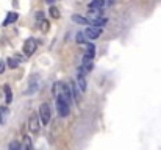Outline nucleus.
<instances>
[{
    "instance_id": "nucleus-4",
    "label": "nucleus",
    "mask_w": 161,
    "mask_h": 150,
    "mask_svg": "<svg viewBox=\"0 0 161 150\" xmlns=\"http://www.w3.org/2000/svg\"><path fill=\"white\" fill-rule=\"evenodd\" d=\"M36 47H38V42H36L33 38H28V39L25 41V44H24V52H25V55H27V56H31V55L36 52Z\"/></svg>"
},
{
    "instance_id": "nucleus-13",
    "label": "nucleus",
    "mask_w": 161,
    "mask_h": 150,
    "mask_svg": "<svg viewBox=\"0 0 161 150\" xmlns=\"http://www.w3.org/2000/svg\"><path fill=\"white\" fill-rule=\"evenodd\" d=\"M17 13H14V11H11V13H8V16H6V19L3 20V25H9V24H13V22H16L17 20Z\"/></svg>"
},
{
    "instance_id": "nucleus-21",
    "label": "nucleus",
    "mask_w": 161,
    "mask_h": 150,
    "mask_svg": "<svg viewBox=\"0 0 161 150\" xmlns=\"http://www.w3.org/2000/svg\"><path fill=\"white\" fill-rule=\"evenodd\" d=\"M41 28H42V31H47V30H49V22H47V20H44Z\"/></svg>"
},
{
    "instance_id": "nucleus-19",
    "label": "nucleus",
    "mask_w": 161,
    "mask_h": 150,
    "mask_svg": "<svg viewBox=\"0 0 161 150\" xmlns=\"http://www.w3.org/2000/svg\"><path fill=\"white\" fill-rule=\"evenodd\" d=\"M50 14H52V17H59V11H58L56 6H52V8H50Z\"/></svg>"
},
{
    "instance_id": "nucleus-15",
    "label": "nucleus",
    "mask_w": 161,
    "mask_h": 150,
    "mask_svg": "<svg viewBox=\"0 0 161 150\" xmlns=\"http://www.w3.org/2000/svg\"><path fill=\"white\" fill-rule=\"evenodd\" d=\"M72 20L77 22V24H81V25H89V20L86 17H83V16H78V14H74L72 16Z\"/></svg>"
},
{
    "instance_id": "nucleus-1",
    "label": "nucleus",
    "mask_w": 161,
    "mask_h": 150,
    "mask_svg": "<svg viewBox=\"0 0 161 150\" xmlns=\"http://www.w3.org/2000/svg\"><path fill=\"white\" fill-rule=\"evenodd\" d=\"M53 96L55 99H61L64 103H70L72 96H70V91H69V86L64 83V81H56L53 85Z\"/></svg>"
},
{
    "instance_id": "nucleus-22",
    "label": "nucleus",
    "mask_w": 161,
    "mask_h": 150,
    "mask_svg": "<svg viewBox=\"0 0 161 150\" xmlns=\"http://www.w3.org/2000/svg\"><path fill=\"white\" fill-rule=\"evenodd\" d=\"M5 66H6V64H5V61H0V74H3V72H5Z\"/></svg>"
},
{
    "instance_id": "nucleus-10",
    "label": "nucleus",
    "mask_w": 161,
    "mask_h": 150,
    "mask_svg": "<svg viewBox=\"0 0 161 150\" xmlns=\"http://www.w3.org/2000/svg\"><path fill=\"white\" fill-rule=\"evenodd\" d=\"M67 86H69V91H70V96H72V99L78 103L80 96H78V91H77V85H75V81H69V83H67Z\"/></svg>"
},
{
    "instance_id": "nucleus-17",
    "label": "nucleus",
    "mask_w": 161,
    "mask_h": 150,
    "mask_svg": "<svg viewBox=\"0 0 161 150\" xmlns=\"http://www.w3.org/2000/svg\"><path fill=\"white\" fill-rule=\"evenodd\" d=\"M88 6H89V9H100V8H103V6H105V2L96 0V2H91Z\"/></svg>"
},
{
    "instance_id": "nucleus-14",
    "label": "nucleus",
    "mask_w": 161,
    "mask_h": 150,
    "mask_svg": "<svg viewBox=\"0 0 161 150\" xmlns=\"http://www.w3.org/2000/svg\"><path fill=\"white\" fill-rule=\"evenodd\" d=\"M3 91H5V102L9 105V103L13 102V91H11V88H9L8 85L3 86Z\"/></svg>"
},
{
    "instance_id": "nucleus-16",
    "label": "nucleus",
    "mask_w": 161,
    "mask_h": 150,
    "mask_svg": "<svg viewBox=\"0 0 161 150\" xmlns=\"http://www.w3.org/2000/svg\"><path fill=\"white\" fill-rule=\"evenodd\" d=\"M24 150H33V142H31V138L28 135L24 136Z\"/></svg>"
},
{
    "instance_id": "nucleus-12",
    "label": "nucleus",
    "mask_w": 161,
    "mask_h": 150,
    "mask_svg": "<svg viewBox=\"0 0 161 150\" xmlns=\"http://www.w3.org/2000/svg\"><path fill=\"white\" fill-rule=\"evenodd\" d=\"M8 114H9V109L8 106H0V125H3L8 119Z\"/></svg>"
},
{
    "instance_id": "nucleus-5",
    "label": "nucleus",
    "mask_w": 161,
    "mask_h": 150,
    "mask_svg": "<svg viewBox=\"0 0 161 150\" xmlns=\"http://www.w3.org/2000/svg\"><path fill=\"white\" fill-rule=\"evenodd\" d=\"M28 128H30V131L31 133H39V117H38V114H31L30 117H28Z\"/></svg>"
},
{
    "instance_id": "nucleus-20",
    "label": "nucleus",
    "mask_w": 161,
    "mask_h": 150,
    "mask_svg": "<svg viewBox=\"0 0 161 150\" xmlns=\"http://www.w3.org/2000/svg\"><path fill=\"white\" fill-rule=\"evenodd\" d=\"M85 39H86V38H85V35H83V33H77V42H78V44L85 42Z\"/></svg>"
},
{
    "instance_id": "nucleus-2",
    "label": "nucleus",
    "mask_w": 161,
    "mask_h": 150,
    "mask_svg": "<svg viewBox=\"0 0 161 150\" xmlns=\"http://www.w3.org/2000/svg\"><path fill=\"white\" fill-rule=\"evenodd\" d=\"M38 117H39V122H42L44 125H47V124L50 122L52 113H50V106H49L47 103H42V105L39 106V114H38Z\"/></svg>"
},
{
    "instance_id": "nucleus-7",
    "label": "nucleus",
    "mask_w": 161,
    "mask_h": 150,
    "mask_svg": "<svg viewBox=\"0 0 161 150\" xmlns=\"http://www.w3.org/2000/svg\"><path fill=\"white\" fill-rule=\"evenodd\" d=\"M77 83H78V89L80 91H86V72L85 70H81L80 67H78V77H77Z\"/></svg>"
},
{
    "instance_id": "nucleus-11",
    "label": "nucleus",
    "mask_w": 161,
    "mask_h": 150,
    "mask_svg": "<svg viewBox=\"0 0 161 150\" xmlns=\"http://www.w3.org/2000/svg\"><path fill=\"white\" fill-rule=\"evenodd\" d=\"M22 59H24V58H20V56L8 58V61H6L5 64H8V67H11V69H16V67L19 66V63H22Z\"/></svg>"
},
{
    "instance_id": "nucleus-8",
    "label": "nucleus",
    "mask_w": 161,
    "mask_h": 150,
    "mask_svg": "<svg viewBox=\"0 0 161 150\" xmlns=\"http://www.w3.org/2000/svg\"><path fill=\"white\" fill-rule=\"evenodd\" d=\"M105 24H108L107 17H94L92 20H89V25L91 27H96V28H102Z\"/></svg>"
},
{
    "instance_id": "nucleus-3",
    "label": "nucleus",
    "mask_w": 161,
    "mask_h": 150,
    "mask_svg": "<svg viewBox=\"0 0 161 150\" xmlns=\"http://www.w3.org/2000/svg\"><path fill=\"white\" fill-rule=\"evenodd\" d=\"M55 103H56V111H58L59 117H67L69 116V105L64 103L61 99H55Z\"/></svg>"
},
{
    "instance_id": "nucleus-6",
    "label": "nucleus",
    "mask_w": 161,
    "mask_h": 150,
    "mask_svg": "<svg viewBox=\"0 0 161 150\" xmlns=\"http://www.w3.org/2000/svg\"><path fill=\"white\" fill-rule=\"evenodd\" d=\"M85 38H88V39H97L100 35H102V28H96V27H88L86 30H85Z\"/></svg>"
},
{
    "instance_id": "nucleus-18",
    "label": "nucleus",
    "mask_w": 161,
    "mask_h": 150,
    "mask_svg": "<svg viewBox=\"0 0 161 150\" xmlns=\"http://www.w3.org/2000/svg\"><path fill=\"white\" fill-rule=\"evenodd\" d=\"M9 150H20V144H19L17 141H13V142L9 144Z\"/></svg>"
},
{
    "instance_id": "nucleus-9",
    "label": "nucleus",
    "mask_w": 161,
    "mask_h": 150,
    "mask_svg": "<svg viewBox=\"0 0 161 150\" xmlns=\"http://www.w3.org/2000/svg\"><path fill=\"white\" fill-rule=\"evenodd\" d=\"M96 56V47L92 46V44H86V52H85V55H83V58L85 59H91L92 61V58Z\"/></svg>"
}]
</instances>
